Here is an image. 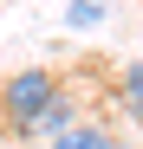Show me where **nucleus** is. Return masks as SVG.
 <instances>
[{
  "mask_svg": "<svg viewBox=\"0 0 143 149\" xmlns=\"http://www.w3.org/2000/svg\"><path fill=\"white\" fill-rule=\"evenodd\" d=\"M52 149H111V136L98 130V123H65V130L52 136Z\"/></svg>",
  "mask_w": 143,
  "mask_h": 149,
  "instance_id": "2",
  "label": "nucleus"
},
{
  "mask_svg": "<svg viewBox=\"0 0 143 149\" xmlns=\"http://www.w3.org/2000/svg\"><path fill=\"white\" fill-rule=\"evenodd\" d=\"M65 97H59V78L52 71H13L7 84H0V123H7L13 136H39V123H46V110H59Z\"/></svg>",
  "mask_w": 143,
  "mask_h": 149,
  "instance_id": "1",
  "label": "nucleus"
},
{
  "mask_svg": "<svg viewBox=\"0 0 143 149\" xmlns=\"http://www.w3.org/2000/svg\"><path fill=\"white\" fill-rule=\"evenodd\" d=\"M124 104H130V110H143V65H130V71H124Z\"/></svg>",
  "mask_w": 143,
  "mask_h": 149,
  "instance_id": "3",
  "label": "nucleus"
}]
</instances>
